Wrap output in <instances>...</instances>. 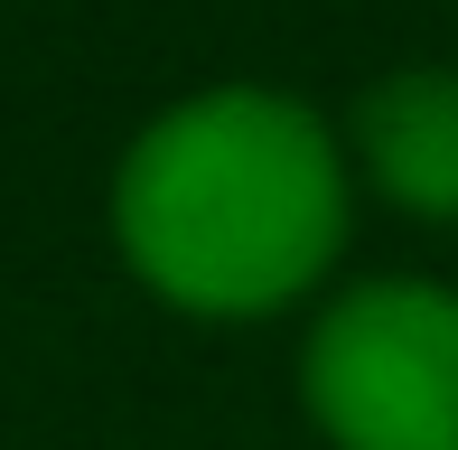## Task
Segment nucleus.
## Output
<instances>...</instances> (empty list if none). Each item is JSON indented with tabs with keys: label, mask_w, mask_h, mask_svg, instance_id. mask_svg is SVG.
<instances>
[{
	"label": "nucleus",
	"mask_w": 458,
	"mask_h": 450,
	"mask_svg": "<svg viewBox=\"0 0 458 450\" xmlns=\"http://www.w3.org/2000/svg\"><path fill=\"white\" fill-rule=\"evenodd\" d=\"M300 394L337 450H458V300L356 281L309 329Z\"/></svg>",
	"instance_id": "nucleus-2"
},
{
	"label": "nucleus",
	"mask_w": 458,
	"mask_h": 450,
	"mask_svg": "<svg viewBox=\"0 0 458 450\" xmlns=\"http://www.w3.org/2000/svg\"><path fill=\"white\" fill-rule=\"evenodd\" d=\"M356 160L393 207L458 225V75L449 66H411L356 104Z\"/></svg>",
	"instance_id": "nucleus-3"
},
{
	"label": "nucleus",
	"mask_w": 458,
	"mask_h": 450,
	"mask_svg": "<svg viewBox=\"0 0 458 450\" xmlns=\"http://www.w3.org/2000/svg\"><path fill=\"white\" fill-rule=\"evenodd\" d=\"M113 235L159 300L206 319H262L337 263L346 160L290 94H187L122 151Z\"/></svg>",
	"instance_id": "nucleus-1"
}]
</instances>
